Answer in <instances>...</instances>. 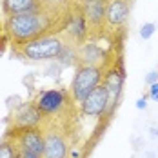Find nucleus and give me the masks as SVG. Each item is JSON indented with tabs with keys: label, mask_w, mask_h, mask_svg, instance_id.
Wrapping results in <instances>:
<instances>
[{
	"label": "nucleus",
	"mask_w": 158,
	"mask_h": 158,
	"mask_svg": "<svg viewBox=\"0 0 158 158\" xmlns=\"http://www.w3.org/2000/svg\"><path fill=\"white\" fill-rule=\"evenodd\" d=\"M124 80H126V75H124L122 64H120V67H116V65L106 67L102 84H104V87L107 89V95H109V114L113 113V109L116 107V104H118V100H120V96H122Z\"/></svg>",
	"instance_id": "11"
},
{
	"label": "nucleus",
	"mask_w": 158,
	"mask_h": 158,
	"mask_svg": "<svg viewBox=\"0 0 158 158\" xmlns=\"http://www.w3.org/2000/svg\"><path fill=\"white\" fill-rule=\"evenodd\" d=\"M18 153L20 151L16 147V142L11 136L4 135V138L0 140V158H16Z\"/></svg>",
	"instance_id": "15"
},
{
	"label": "nucleus",
	"mask_w": 158,
	"mask_h": 158,
	"mask_svg": "<svg viewBox=\"0 0 158 158\" xmlns=\"http://www.w3.org/2000/svg\"><path fill=\"white\" fill-rule=\"evenodd\" d=\"M155 31H156V26L153 22H147V24H143L142 27H140V36H142L143 40H149L155 35Z\"/></svg>",
	"instance_id": "16"
},
{
	"label": "nucleus",
	"mask_w": 158,
	"mask_h": 158,
	"mask_svg": "<svg viewBox=\"0 0 158 158\" xmlns=\"http://www.w3.org/2000/svg\"><path fill=\"white\" fill-rule=\"evenodd\" d=\"M16 142L20 153L44 155V126L24 127V129H7L6 133Z\"/></svg>",
	"instance_id": "5"
},
{
	"label": "nucleus",
	"mask_w": 158,
	"mask_h": 158,
	"mask_svg": "<svg viewBox=\"0 0 158 158\" xmlns=\"http://www.w3.org/2000/svg\"><path fill=\"white\" fill-rule=\"evenodd\" d=\"M104 73H106V65L78 64L77 65V71H75V77H73V82H71V96H73V102L80 106V102L89 95L96 85L102 84Z\"/></svg>",
	"instance_id": "3"
},
{
	"label": "nucleus",
	"mask_w": 158,
	"mask_h": 158,
	"mask_svg": "<svg viewBox=\"0 0 158 158\" xmlns=\"http://www.w3.org/2000/svg\"><path fill=\"white\" fill-rule=\"evenodd\" d=\"M44 126V116L35 106V102H24L18 106V109L11 114L9 129H24V127H38Z\"/></svg>",
	"instance_id": "10"
},
{
	"label": "nucleus",
	"mask_w": 158,
	"mask_h": 158,
	"mask_svg": "<svg viewBox=\"0 0 158 158\" xmlns=\"http://www.w3.org/2000/svg\"><path fill=\"white\" fill-rule=\"evenodd\" d=\"M80 111L84 116H91V118H100V116L109 114V95H107V89L104 87V84L96 85L80 102Z\"/></svg>",
	"instance_id": "8"
},
{
	"label": "nucleus",
	"mask_w": 158,
	"mask_h": 158,
	"mask_svg": "<svg viewBox=\"0 0 158 158\" xmlns=\"http://www.w3.org/2000/svg\"><path fill=\"white\" fill-rule=\"evenodd\" d=\"M44 158H69V142L55 124L44 126Z\"/></svg>",
	"instance_id": "6"
},
{
	"label": "nucleus",
	"mask_w": 158,
	"mask_h": 158,
	"mask_svg": "<svg viewBox=\"0 0 158 158\" xmlns=\"http://www.w3.org/2000/svg\"><path fill=\"white\" fill-rule=\"evenodd\" d=\"M22 158H44L42 155H35V153H20Z\"/></svg>",
	"instance_id": "20"
},
{
	"label": "nucleus",
	"mask_w": 158,
	"mask_h": 158,
	"mask_svg": "<svg viewBox=\"0 0 158 158\" xmlns=\"http://www.w3.org/2000/svg\"><path fill=\"white\" fill-rule=\"evenodd\" d=\"M73 96L67 95L64 89H44L35 96V106L42 113L44 120L56 118V114H62L67 107H73Z\"/></svg>",
	"instance_id": "4"
},
{
	"label": "nucleus",
	"mask_w": 158,
	"mask_h": 158,
	"mask_svg": "<svg viewBox=\"0 0 158 158\" xmlns=\"http://www.w3.org/2000/svg\"><path fill=\"white\" fill-rule=\"evenodd\" d=\"M48 0H2V13L4 16H13L29 13L42 7Z\"/></svg>",
	"instance_id": "14"
},
{
	"label": "nucleus",
	"mask_w": 158,
	"mask_h": 158,
	"mask_svg": "<svg viewBox=\"0 0 158 158\" xmlns=\"http://www.w3.org/2000/svg\"><path fill=\"white\" fill-rule=\"evenodd\" d=\"M69 15H71V6L62 7V6H56V2L48 0L42 7H38L35 11L6 16L4 31L15 49L38 38V36L64 33L69 24Z\"/></svg>",
	"instance_id": "1"
},
{
	"label": "nucleus",
	"mask_w": 158,
	"mask_h": 158,
	"mask_svg": "<svg viewBox=\"0 0 158 158\" xmlns=\"http://www.w3.org/2000/svg\"><path fill=\"white\" fill-rule=\"evenodd\" d=\"M82 9V13L85 16L91 36H96L106 29V6L107 0H77Z\"/></svg>",
	"instance_id": "9"
},
{
	"label": "nucleus",
	"mask_w": 158,
	"mask_h": 158,
	"mask_svg": "<svg viewBox=\"0 0 158 158\" xmlns=\"http://www.w3.org/2000/svg\"><path fill=\"white\" fill-rule=\"evenodd\" d=\"M69 44L71 42L67 40L65 33H53V35L38 36L20 48H15L13 53L31 62H51V60H58V56Z\"/></svg>",
	"instance_id": "2"
},
{
	"label": "nucleus",
	"mask_w": 158,
	"mask_h": 158,
	"mask_svg": "<svg viewBox=\"0 0 158 158\" xmlns=\"http://www.w3.org/2000/svg\"><path fill=\"white\" fill-rule=\"evenodd\" d=\"M136 107H138V109H145V107H147L145 96H142V98H138V100H136Z\"/></svg>",
	"instance_id": "19"
},
{
	"label": "nucleus",
	"mask_w": 158,
	"mask_h": 158,
	"mask_svg": "<svg viewBox=\"0 0 158 158\" xmlns=\"http://www.w3.org/2000/svg\"><path fill=\"white\" fill-rule=\"evenodd\" d=\"M77 58L78 64H89V65H106L104 58H106V53L100 49L98 44L93 42H84L77 46ZM77 64V65H78Z\"/></svg>",
	"instance_id": "13"
},
{
	"label": "nucleus",
	"mask_w": 158,
	"mask_h": 158,
	"mask_svg": "<svg viewBox=\"0 0 158 158\" xmlns=\"http://www.w3.org/2000/svg\"><path fill=\"white\" fill-rule=\"evenodd\" d=\"M149 96H151L153 100H156V102H158V82L149 85Z\"/></svg>",
	"instance_id": "18"
},
{
	"label": "nucleus",
	"mask_w": 158,
	"mask_h": 158,
	"mask_svg": "<svg viewBox=\"0 0 158 158\" xmlns=\"http://www.w3.org/2000/svg\"><path fill=\"white\" fill-rule=\"evenodd\" d=\"M131 13V0H107L106 6V29L118 31L127 24Z\"/></svg>",
	"instance_id": "12"
},
{
	"label": "nucleus",
	"mask_w": 158,
	"mask_h": 158,
	"mask_svg": "<svg viewBox=\"0 0 158 158\" xmlns=\"http://www.w3.org/2000/svg\"><path fill=\"white\" fill-rule=\"evenodd\" d=\"M156 82H158V73H156V71H151V73L145 77V84H147V85L156 84Z\"/></svg>",
	"instance_id": "17"
},
{
	"label": "nucleus",
	"mask_w": 158,
	"mask_h": 158,
	"mask_svg": "<svg viewBox=\"0 0 158 158\" xmlns=\"http://www.w3.org/2000/svg\"><path fill=\"white\" fill-rule=\"evenodd\" d=\"M16 158H22V155H20V153H18V155H16Z\"/></svg>",
	"instance_id": "21"
},
{
	"label": "nucleus",
	"mask_w": 158,
	"mask_h": 158,
	"mask_svg": "<svg viewBox=\"0 0 158 158\" xmlns=\"http://www.w3.org/2000/svg\"><path fill=\"white\" fill-rule=\"evenodd\" d=\"M65 36L67 40L73 44V46H80L84 42H87V38L91 36V29H89V24L85 20V16L80 9L78 2L73 0L71 2V15H69V24L65 27Z\"/></svg>",
	"instance_id": "7"
}]
</instances>
